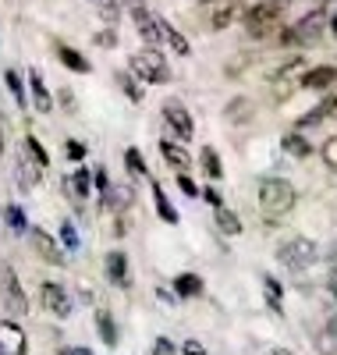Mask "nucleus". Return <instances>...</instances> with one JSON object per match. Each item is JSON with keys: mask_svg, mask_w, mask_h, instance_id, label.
<instances>
[{"mask_svg": "<svg viewBox=\"0 0 337 355\" xmlns=\"http://www.w3.org/2000/svg\"><path fill=\"white\" fill-rule=\"evenodd\" d=\"M284 8H288V0H263V4H256V8H249L241 18H245V33H249L252 40H263V36H270L273 28L281 25V18H284Z\"/></svg>", "mask_w": 337, "mask_h": 355, "instance_id": "nucleus-1", "label": "nucleus"}, {"mask_svg": "<svg viewBox=\"0 0 337 355\" xmlns=\"http://www.w3.org/2000/svg\"><path fill=\"white\" fill-rule=\"evenodd\" d=\"M259 206H263L270 217L288 214L291 206H295V189H291V182H284V178H263V182H259Z\"/></svg>", "mask_w": 337, "mask_h": 355, "instance_id": "nucleus-2", "label": "nucleus"}, {"mask_svg": "<svg viewBox=\"0 0 337 355\" xmlns=\"http://www.w3.org/2000/svg\"><path fill=\"white\" fill-rule=\"evenodd\" d=\"M323 33H327V11H309L305 18H298L291 28H284L281 43H284V46H309V43H316Z\"/></svg>", "mask_w": 337, "mask_h": 355, "instance_id": "nucleus-3", "label": "nucleus"}, {"mask_svg": "<svg viewBox=\"0 0 337 355\" xmlns=\"http://www.w3.org/2000/svg\"><path fill=\"white\" fill-rule=\"evenodd\" d=\"M132 75H135L139 82H146V85H164V82L171 78V68H167V61H164L160 50L146 46V50H139V53L132 57Z\"/></svg>", "mask_w": 337, "mask_h": 355, "instance_id": "nucleus-4", "label": "nucleus"}, {"mask_svg": "<svg viewBox=\"0 0 337 355\" xmlns=\"http://www.w3.org/2000/svg\"><path fill=\"white\" fill-rule=\"evenodd\" d=\"M320 259V245L313 239H288L281 249H277V263L288 266V270H309V266Z\"/></svg>", "mask_w": 337, "mask_h": 355, "instance_id": "nucleus-5", "label": "nucleus"}, {"mask_svg": "<svg viewBox=\"0 0 337 355\" xmlns=\"http://www.w3.org/2000/svg\"><path fill=\"white\" fill-rule=\"evenodd\" d=\"M40 299H43V306H46L53 316H60V320H68L71 309H75L71 295L64 291V284H57V281H43V284H40Z\"/></svg>", "mask_w": 337, "mask_h": 355, "instance_id": "nucleus-6", "label": "nucleus"}, {"mask_svg": "<svg viewBox=\"0 0 337 355\" xmlns=\"http://www.w3.org/2000/svg\"><path fill=\"white\" fill-rule=\"evenodd\" d=\"M164 121L171 125V132L181 139V142H189L192 135H196V125H192V114L181 107L178 100H167L164 103Z\"/></svg>", "mask_w": 337, "mask_h": 355, "instance_id": "nucleus-7", "label": "nucleus"}, {"mask_svg": "<svg viewBox=\"0 0 337 355\" xmlns=\"http://www.w3.org/2000/svg\"><path fill=\"white\" fill-rule=\"evenodd\" d=\"M0 288H4V302H8V309L11 313H28V299H25V288L18 284V274L11 270V266H4L0 270Z\"/></svg>", "mask_w": 337, "mask_h": 355, "instance_id": "nucleus-8", "label": "nucleus"}, {"mask_svg": "<svg viewBox=\"0 0 337 355\" xmlns=\"http://www.w3.org/2000/svg\"><path fill=\"white\" fill-rule=\"evenodd\" d=\"M0 355H28V338L15 320H0Z\"/></svg>", "mask_w": 337, "mask_h": 355, "instance_id": "nucleus-9", "label": "nucleus"}, {"mask_svg": "<svg viewBox=\"0 0 337 355\" xmlns=\"http://www.w3.org/2000/svg\"><path fill=\"white\" fill-rule=\"evenodd\" d=\"M132 18H135V28H139V36L146 40V46L157 50L160 46V18H153L142 4H132Z\"/></svg>", "mask_w": 337, "mask_h": 355, "instance_id": "nucleus-10", "label": "nucleus"}, {"mask_svg": "<svg viewBox=\"0 0 337 355\" xmlns=\"http://www.w3.org/2000/svg\"><path fill=\"white\" fill-rule=\"evenodd\" d=\"M28 239H33V249H36L50 266H60V263H64V249L53 242V234H46L43 227H33V231H28Z\"/></svg>", "mask_w": 337, "mask_h": 355, "instance_id": "nucleus-11", "label": "nucleus"}, {"mask_svg": "<svg viewBox=\"0 0 337 355\" xmlns=\"http://www.w3.org/2000/svg\"><path fill=\"white\" fill-rule=\"evenodd\" d=\"M103 266H107V281H110V284H121V288H128V284H132V274H128V256L121 252V249L107 252Z\"/></svg>", "mask_w": 337, "mask_h": 355, "instance_id": "nucleus-12", "label": "nucleus"}, {"mask_svg": "<svg viewBox=\"0 0 337 355\" xmlns=\"http://www.w3.org/2000/svg\"><path fill=\"white\" fill-rule=\"evenodd\" d=\"M327 121H337V96H330V100H323L316 110H309L298 121V128H320V125H327Z\"/></svg>", "mask_w": 337, "mask_h": 355, "instance_id": "nucleus-13", "label": "nucleus"}, {"mask_svg": "<svg viewBox=\"0 0 337 355\" xmlns=\"http://www.w3.org/2000/svg\"><path fill=\"white\" fill-rule=\"evenodd\" d=\"M334 82H337V68L334 64H320V68H309V71L302 75V85L305 89H316V93H320V89H330Z\"/></svg>", "mask_w": 337, "mask_h": 355, "instance_id": "nucleus-14", "label": "nucleus"}, {"mask_svg": "<svg viewBox=\"0 0 337 355\" xmlns=\"http://www.w3.org/2000/svg\"><path fill=\"white\" fill-rule=\"evenodd\" d=\"M28 89H33V103H36V110L50 114V110H53V96H50V89L43 85V75H40V71H28Z\"/></svg>", "mask_w": 337, "mask_h": 355, "instance_id": "nucleus-15", "label": "nucleus"}, {"mask_svg": "<svg viewBox=\"0 0 337 355\" xmlns=\"http://www.w3.org/2000/svg\"><path fill=\"white\" fill-rule=\"evenodd\" d=\"M15 174H18V185L28 192V189H36L40 185V178H43V167L40 164H33L28 157H21L18 164H15Z\"/></svg>", "mask_w": 337, "mask_h": 355, "instance_id": "nucleus-16", "label": "nucleus"}, {"mask_svg": "<svg viewBox=\"0 0 337 355\" xmlns=\"http://www.w3.org/2000/svg\"><path fill=\"white\" fill-rule=\"evenodd\" d=\"M160 153H164V160H167L171 167H178V171H185V167L192 164V157L185 153V146H178L174 139H164V142H160Z\"/></svg>", "mask_w": 337, "mask_h": 355, "instance_id": "nucleus-17", "label": "nucleus"}, {"mask_svg": "<svg viewBox=\"0 0 337 355\" xmlns=\"http://www.w3.org/2000/svg\"><path fill=\"white\" fill-rule=\"evenodd\" d=\"M281 146H284V150L295 157V160H305V157H313V146L309 142H305V135L302 132H288L284 139H281Z\"/></svg>", "mask_w": 337, "mask_h": 355, "instance_id": "nucleus-18", "label": "nucleus"}, {"mask_svg": "<svg viewBox=\"0 0 337 355\" xmlns=\"http://www.w3.org/2000/svg\"><path fill=\"white\" fill-rule=\"evenodd\" d=\"M160 40H167V43L174 46V53H178V57H189V53H192V46H189V40H185V36H181V33H178V28H174V25H167V21H160Z\"/></svg>", "mask_w": 337, "mask_h": 355, "instance_id": "nucleus-19", "label": "nucleus"}, {"mask_svg": "<svg viewBox=\"0 0 337 355\" xmlns=\"http://www.w3.org/2000/svg\"><path fill=\"white\" fill-rule=\"evenodd\" d=\"M57 57H60V64H64V68H71V71H78V75H85V71H89V61H85V57H82L78 50L64 46V43L57 46Z\"/></svg>", "mask_w": 337, "mask_h": 355, "instance_id": "nucleus-20", "label": "nucleus"}, {"mask_svg": "<svg viewBox=\"0 0 337 355\" xmlns=\"http://www.w3.org/2000/svg\"><path fill=\"white\" fill-rule=\"evenodd\" d=\"M174 291L181 295V299H196V295H202V277L199 274H181L174 281Z\"/></svg>", "mask_w": 337, "mask_h": 355, "instance_id": "nucleus-21", "label": "nucleus"}, {"mask_svg": "<svg viewBox=\"0 0 337 355\" xmlns=\"http://www.w3.org/2000/svg\"><path fill=\"white\" fill-rule=\"evenodd\" d=\"M199 164H202V171L213 178V182H221L224 178V167H221V157H217V150L213 146H202V153H199Z\"/></svg>", "mask_w": 337, "mask_h": 355, "instance_id": "nucleus-22", "label": "nucleus"}, {"mask_svg": "<svg viewBox=\"0 0 337 355\" xmlns=\"http://www.w3.org/2000/svg\"><path fill=\"white\" fill-rule=\"evenodd\" d=\"M238 18H241V0H231V4H224V8L213 11V28H227V25L238 21Z\"/></svg>", "mask_w": 337, "mask_h": 355, "instance_id": "nucleus-23", "label": "nucleus"}, {"mask_svg": "<svg viewBox=\"0 0 337 355\" xmlns=\"http://www.w3.org/2000/svg\"><path fill=\"white\" fill-rule=\"evenodd\" d=\"M153 202H157V214H160V220H164V224H178V210L171 206V199L164 196V189H160V185H153Z\"/></svg>", "mask_w": 337, "mask_h": 355, "instance_id": "nucleus-24", "label": "nucleus"}, {"mask_svg": "<svg viewBox=\"0 0 337 355\" xmlns=\"http://www.w3.org/2000/svg\"><path fill=\"white\" fill-rule=\"evenodd\" d=\"M71 192L78 196V199H89V192H93V174H89V167H78L75 174H71Z\"/></svg>", "mask_w": 337, "mask_h": 355, "instance_id": "nucleus-25", "label": "nucleus"}, {"mask_svg": "<svg viewBox=\"0 0 337 355\" xmlns=\"http://www.w3.org/2000/svg\"><path fill=\"white\" fill-rule=\"evenodd\" d=\"M96 327H100V338H103V345H117V327H114V316L107 313V309H100L96 313Z\"/></svg>", "mask_w": 337, "mask_h": 355, "instance_id": "nucleus-26", "label": "nucleus"}, {"mask_svg": "<svg viewBox=\"0 0 337 355\" xmlns=\"http://www.w3.org/2000/svg\"><path fill=\"white\" fill-rule=\"evenodd\" d=\"M217 227L224 234H241V220L234 210H227V206H217Z\"/></svg>", "mask_w": 337, "mask_h": 355, "instance_id": "nucleus-27", "label": "nucleus"}, {"mask_svg": "<svg viewBox=\"0 0 337 355\" xmlns=\"http://www.w3.org/2000/svg\"><path fill=\"white\" fill-rule=\"evenodd\" d=\"M263 288H266V302H270V309H273V313H281V309H284V291H281V284L266 274V277H263Z\"/></svg>", "mask_w": 337, "mask_h": 355, "instance_id": "nucleus-28", "label": "nucleus"}, {"mask_svg": "<svg viewBox=\"0 0 337 355\" xmlns=\"http://www.w3.org/2000/svg\"><path fill=\"white\" fill-rule=\"evenodd\" d=\"M25 150H28V160H33V164H40V167L50 164V153L43 150V142L36 135H25Z\"/></svg>", "mask_w": 337, "mask_h": 355, "instance_id": "nucleus-29", "label": "nucleus"}, {"mask_svg": "<svg viewBox=\"0 0 337 355\" xmlns=\"http://www.w3.org/2000/svg\"><path fill=\"white\" fill-rule=\"evenodd\" d=\"M4 82H8V89H11L15 103L25 107V85H21V75H18V71H4Z\"/></svg>", "mask_w": 337, "mask_h": 355, "instance_id": "nucleus-30", "label": "nucleus"}, {"mask_svg": "<svg viewBox=\"0 0 337 355\" xmlns=\"http://www.w3.org/2000/svg\"><path fill=\"white\" fill-rule=\"evenodd\" d=\"M60 242H64V249L68 252H78V231H75V224L71 220H64V224H60Z\"/></svg>", "mask_w": 337, "mask_h": 355, "instance_id": "nucleus-31", "label": "nucleus"}, {"mask_svg": "<svg viewBox=\"0 0 337 355\" xmlns=\"http://www.w3.org/2000/svg\"><path fill=\"white\" fill-rule=\"evenodd\" d=\"M249 114H252L249 100H231V107H227V117H231V121H245Z\"/></svg>", "mask_w": 337, "mask_h": 355, "instance_id": "nucleus-32", "label": "nucleus"}, {"mask_svg": "<svg viewBox=\"0 0 337 355\" xmlns=\"http://www.w3.org/2000/svg\"><path fill=\"white\" fill-rule=\"evenodd\" d=\"M125 160H128V167H132L135 174H149V171H146V160H142V153L135 150V146H132V150H125Z\"/></svg>", "mask_w": 337, "mask_h": 355, "instance_id": "nucleus-33", "label": "nucleus"}, {"mask_svg": "<svg viewBox=\"0 0 337 355\" xmlns=\"http://www.w3.org/2000/svg\"><path fill=\"white\" fill-rule=\"evenodd\" d=\"M4 217H8V224H11L15 231H25V214H21V206H8Z\"/></svg>", "mask_w": 337, "mask_h": 355, "instance_id": "nucleus-34", "label": "nucleus"}, {"mask_svg": "<svg viewBox=\"0 0 337 355\" xmlns=\"http://www.w3.org/2000/svg\"><path fill=\"white\" fill-rule=\"evenodd\" d=\"M117 82H121V89L128 93V100H132V103H139V100H142V93H139V85L132 82V75H117Z\"/></svg>", "mask_w": 337, "mask_h": 355, "instance_id": "nucleus-35", "label": "nucleus"}, {"mask_svg": "<svg viewBox=\"0 0 337 355\" xmlns=\"http://www.w3.org/2000/svg\"><path fill=\"white\" fill-rule=\"evenodd\" d=\"M323 160L337 171V135H330V139L323 142Z\"/></svg>", "mask_w": 337, "mask_h": 355, "instance_id": "nucleus-36", "label": "nucleus"}, {"mask_svg": "<svg viewBox=\"0 0 337 355\" xmlns=\"http://www.w3.org/2000/svg\"><path fill=\"white\" fill-rule=\"evenodd\" d=\"M153 355H178V348H174V341L157 338V341H153Z\"/></svg>", "mask_w": 337, "mask_h": 355, "instance_id": "nucleus-37", "label": "nucleus"}, {"mask_svg": "<svg viewBox=\"0 0 337 355\" xmlns=\"http://www.w3.org/2000/svg\"><path fill=\"white\" fill-rule=\"evenodd\" d=\"M178 185H181V189H185V196H192V199L199 196V189H196V182H192V178H189V174H181V178H178Z\"/></svg>", "mask_w": 337, "mask_h": 355, "instance_id": "nucleus-38", "label": "nucleus"}, {"mask_svg": "<svg viewBox=\"0 0 337 355\" xmlns=\"http://www.w3.org/2000/svg\"><path fill=\"white\" fill-rule=\"evenodd\" d=\"M181 355H209L199 341H185V345H181Z\"/></svg>", "mask_w": 337, "mask_h": 355, "instance_id": "nucleus-39", "label": "nucleus"}, {"mask_svg": "<svg viewBox=\"0 0 337 355\" xmlns=\"http://www.w3.org/2000/svg\"><path fill=\"white\" fill-rule=\"evenodd\" d=\"M68 157H71V160H85V146L71 139V142H68Z\"/></svg>", "mask_w": 337, "mask_h": 355, "instance_id": "nucleus-40", "label": "nucleus"}, {"mask_svg": "<svg viewBox=\"0 0 337 355\" xmlns=\"http://www.w3.org/2000/svg\"><path fill=\"white\" fill-rule=\"evenodd\" d=\"M202 196H206V199H209L213 206H224V202H221V192H217V189H206Z\"/></svg>", "mask_w": 337, "mask_h": 355, "instance_id": "nucleus-41", "label": "nucleus"}, {"mask_svg": "<svg viewBox=\"0 0 337 355\" xmlns=\"http://www.w3.org/2000/svg\"><path fill=\"white\" fill-rule=\"evenodd\" d=\"M60 355H93L89 348H60Z\"/></svg>", "mask_w": 337, "mask_h": 355, "instance_id": "nucleus-42", "label": "nucleus"}, {"mask_svg": "<svg viewBox=\"0 0 337 355\" xmlns=\"http://www.w3.org/2000/svg\"><path fill=\"white\" fill-rule=\"evenodd\" d=\"M330 291H334V295H337V270H334V274H330Z\"/></svg>", "mask_w": 337, "mask_h": 355, "instance_id": "nucleus-43", "label": "nucleus"}, {"mask_svg": "<svg viewBox=\"0 0 337 355\" xmlns=\"http://www.w3.org/2000/svg\"><path fill=\"white\" fill-rule=\"evenodd\" d=\"M270 355H295V352H288V348H273Z\"/></svg>", "mask_w": 337, "mask_h": 355, "instance_id": "nucleus-44", "label": "nucleus"}, {"mask_svg": "<svg viewBox=\"0 0 337 355\" xmlns=\"http://www.w3.org/2000/svg\"><path fill=\"white\" fill-rule=\"evenodd\" d=\"M330 21V28H334V36H337V11H334V18H327Z\"/></svg>", "mask_w": 337, "mask_h": 355, "instance_id": "nucleus-45", "label": "nucleus"}, {"mask_svg": "<svg viewBox=\"0 0 337 355\" xmlns=\"http://www.w3.org/2000/svg\"><path fill=\"white\" fill-rule=\"evenodd\" d=\"M0 153H4V135H0Z\"/></svg>", "mask_w": 337, "mask_h": 355, "instance_id": "nucleus-46", "label": "nucleus"}]
</instances>
